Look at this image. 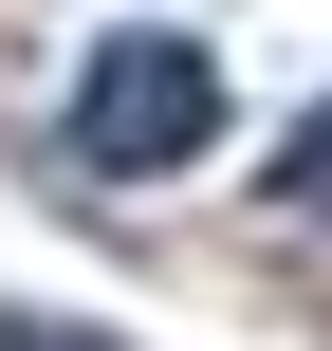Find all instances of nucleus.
<instances>
[{
  "label": "nucleus",
  "mask_w": 332,
  "mask_h": 351,
  "mask_svg": "<svg viewBox=\"0 0 332 351\" xmlns=\"http://www.w3.org/2000/svg\"><path fill=\"white\" fill-rule=\"evenodd\" d=\"M203 148H222V74H203V37H111V56L74 74V167L166 185V167H203Z\"/></svg>",
  "instance_id": "nucleus-1"
},
{
  "label": "nucleus",
  "mask_w": 332,
  "mask_h": 351,
  "mask_svg": "<svg viewBox=\"0 0 332 351\" xmlns=\"http://www.w3.org/2000/svg\"><path fill=\"white\" fill-rule=\"evenodd\" d=\"M0 351H111V333H55V315H18V296H0Z\"/></svg>",
  "instance_id": "nucleus-3"
},
{
  "label": "nucleus",
  "mask_w": 332,
  "mask_h": 351,
  "mask_svg": "<svg viewBox=\"0 0 332 351\" xmlns=\"http://www.w3.org/2000/svg\"><path fill=\"white\" fill-rule=\"evenodd\" d=\"M277 185H296V204H332V111L296 130V148H277Z\"/></svg>",
  "instance_id": "nucleus-2"
}]
</instances>
